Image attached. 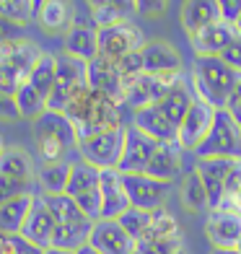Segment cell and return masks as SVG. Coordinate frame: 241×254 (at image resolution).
Here are the masks:
<instances>
[{
	"mask_svg": "<svg viewBox=\"0 0 241 254\" xmlns=\"http://www.w3.org/2000/svg\"><path fill=\"white\" fill-rule=\"evenodd\" d=\"M181 241H184L181 234L169 236V239H158V241H140V244H137V252L140 254H177V252L184 249Z\"/></svg>",
	"mask_w": 241,
	"mask_h": 254,
	"instance_id": "cell-41",
	"label": "cell"
},
{
	"mask_svg": "<svg viewBox=\"0 0 241 254\" xmlns=\"http://www.w3.org/2000/svg\"><path fill=\"white\" fill-rule=\"evenodd\" d=\"M55 228H57V223H55L52 213L47 210V205H44L42 194H34L29 215H26L24 226H21V236H24L26 241H31L34 247H39V249H50Z\"/></svg>",
	"mask_w": 241,
	"mask_h": 254,
	"instance_id": "cell-18",
	"label": "cell"
},
{
	"mask_svg": "<svg viewBox=\"0 0 241 254\" xmlns=\"http://www.w3.org/2000/svg\"><path fill=\"white\" fill-rule=\"evenodd\" d=\"M75 254H101V252H96L94 247H91V244H86V247H80Z\"/></svg>",
	"mask_w": 241,
	"mask_h": 254,
	"instance_id": "cell-50",
	"label": "cell"
},
{
	"mask_svg": "<svg viewBox=\"0 0 241 254\" xmlns=\"http://www.w3.org/2000/svg\"><path fill=\"white\" fill-rule=\"evenodd\" d=\"M0 120H3V122H16V120H21L16 96H13V94H5V91H0Z\"/></svg>",
	"mask_w": 241,
	"mask_h": 254,
	"instance_id": "cell-44",
	"label": "cell"
},
{
	"mask_svg": "<svg viewBox=\"0 0 241 254\" xmlns=\"http://www.w3.org/2000/svg\"><path fill=\"white\" fill-rule=\"evenodd\" d=\"M221 60H223L226 65H231L236 73H241V37H236V42L221 55Z\"/></svg>",
	"mask_w": 241,
	"mask_h": 254,
	"instance_id": "cell-47",
	"label": "cell"
},
{
	"mask_svg": "<svg viewBox=\"0 0 241 254\" xmlns=\"http://www.w3.org/2000/svg\"><path fill=\"white\" fill-rule=\"evenodd\" d=\"M91 228H94V223H91V221L70 223V226H57V228H55V236H52V249L78 252L80 247H86V244H88Z\"/></svg>",
	"mask_w": 241,
	"mask_h": 254,
	"instance_id": "cell-31",
	"label": "cell"
},
{
	"mask_svg": "<svg viewBox=\"0 0 241 254\" xmlns=\"http://www.w3.org/2000/svg\"><path fill=\"white\" fill-rule=\"evenodd\" d=\"M99 194H101V218L104 221H117L120 215L130 210V200H127V192H124V184H122V174L117 169L101 171Z\"/></svg>",
	"mask_w": 241,
	"mask_h": 254,
	"instance_id": "cell-19",
	"label": "cell"
},
{
	"mask_svg": "<svg viewBox=\"0 0 241 254\" xmlns=\"http://www.w3.org/2000/svg\"><path fill=\"white\" fill-rule=\"evenodd\" d=\"M239 18H241V0H221V21L236 26Z\"/></svg>",
	"mask_w": 241,
	"mask_h": 254,
	"instance_id": "cell-45",
	"label": "cell"
},
{
	"mask_svg": "<svg viewBox=\"0 0 241 254\" xmlns=\"http://www.w3.org/2000/svg\"><path fill=\"white\" fill-rule=\"evenodd\" d=\"M143 47H145L143 31L132 26L130 21L99 31V57H107V60H122L124 55L137 52Z\"/></svg>",
	"mask_w": 241,
	"mask_h": 254,
	"instance_id": "cell-13",
	"label": "cell"
},
{
	"mask_svg": "<svg viewBox=\"0 0 241 254\" xmlns=\"http://www.w3.org/2000/svg\"><path fill=\"white\" fill-rule=\"evenodd\" d=\"M181 202H184L189 210H194V213L210 207L208 192H205V187H202V182H200V177H197V171H194V169L184 177V182H181Z\"/></svg>",
	"mask_w": 241,
	"mask_h": 254,
	"instance_id": "cell-36",
	"label": "cell"
},
{
	"mask_svg": "<svg viewBox=\"0 0 241 254\" xmlns=\"http://www.w3.org/2000/svg\"><path fill=\"white\" fill-rule=\"evenodd\" d=\"M44 254H75V252H62V249H44Z\"/></svg>",
	"mask_w": 241,
	"mask_h": 254,
	"instance_id": "cell-52",
	"label": "cell"
},
{
	"mask_svg": "<svg viewBox=\"0 0 241 254\" xmlns=\"http://www.w3.org/2000/svg\"><path fill=\"white\" fill-rule=\"evenodd\" d=\"M177 234H179V228H177L174 215H171L166 207H161V210L153 213V223L148 228L143 241H158V239H169V236H177Z\"/></svg>",
	"mask_w": 241,
	"mask_h": 254,
	"instance_id": "cell-39",
	"label": "cell"
},
{
	"mask_svg": "<svg viewBox=\"0 0 241 254\" xmlns=\"http://www.w3.org/2000/svg\"><path fill=\"white\" fill-rule=\"evenodd\" d=\"M158 145L161 143H156L153 137L140 132L135 125H124V148H122L117 171L120 174H145V169L151 164Z\"/></svg>",
	"mask_w": 241,
	"mask_h": 254,
	"instance_id": "cell-12",
	"label": "cell"
},
{
	"mask_svg": "<svg viewBox=\"0 0 241 254\" xmlns=\"http://www.w3.org/2000/svg\"><path fill=\"white\" fill-rule=\"evenodd\" d=\"M34 202V194L29 197H16L0 205V234H21V226H24L29 207Z\"/></svg>",
	"mask_w": 241,
	"mask_h": 254,
	"instance_id": "cell-33",
	"label": "cell"
},
{
	"mask_svg": "<svg viewBox=\"0 0 241 254\" xmlns=\"http://www.w3.org/2000/svg\"><path fill=\"white\" fill-rule=\"evenodd\" d=\"M34 166L24 148H8L0 156V205L34 194Z\"/></svg>",
	"mask_w": 241,
	"mask_h": 254,
	"instance_id": "cell-5",
	"label": "cell"
},
{
	"mask_svg": "<svg viewBox=\"0 0 241 254\" xmlns=\"http://www.w3.org/2000/svg\"><path fill=\"white\" fill-rule=\"evenodd\" d=\"M236 37H239L236 26L226 24V21H218V24L208 26L205 31L189 37V44L197 52V57H221L236 42Z\"/></svg>",
	"mask_w": 241,
	"mask_h": 254,
	"instance_id": "cell-20",
	"label": "cell"
},
{
	"mask_svg": "<svg viewBox=\"0 0 241 254\" xmlns=\"http://www.w3.org/2000/svg\"><path fill=\"white\" fill-rule=\"evenodd\" d=\"M213 120H215V109L208 107L205 101L194 99L184 122L179 125V143L177 145L181 148V151H197L200 143L205 140V135L210 132Z\"/></svg>",
	"mask_w": 241,
	"mask_h": 254,
	"instance_id": "cell-15",
	"label": "cell"
},
{
	"mask_svg": "<svg viewBox=\"0 0 241 254\" xmlns=\"http://www.w3.org/2000/svg\"><path fill=\"white\" fill-rule=\"evenodd\" d=\"M88 244L101 254H135L137 249L132 236L122 228L120 221H104V218L94 223Z\"/></svg>",
	"mask_w": 241,
	"mask_h": 254,
	"instance_id": "cell-17",
	"label": "cell"
},
{
	"mask_svg": "<svg viewBox=\"0 0 241 254\" xmlns=\"http://www.w3.org/2000/svg\"><path fill=\"white\" fill-rule=\"evenodd\" d=\"M88 16H91V24H94L99 31L101 29H109V26H117V24H127L132 16H137V3H88Z\"/></svg>",
	"mask_w": 241,
	"mask_h": 254,
	"instance_id": "cell-26",
	"label": "cell"
},
{
	"mask_svg": "<svg viewBox=\"0 0 241 254\" xmlns=\"http://www.w3.org/2000/svg\"><path fill=\"white\" fill-rule=\"evenodd\" d=\"M166 8H169V3H161V0H137V13L148 16V18L161 16Z\"/></svg>",
	"mask_w": 241,
	"mask_h": 254,
	"instance_id": "cell-46",
	"label": "cell"
},
{
	"mask_svg": "<svg viewBox=\"0 0 241 254\" xmlns=\"http://www.w3.org/2000/svg\"><path fill=\"white\" fill-rule=\"evenodd\" d=\"M179 16L187 37H194V34H200L221 21V3H215V0H189V3L181 5Z\"/></svg>",
	"mask_w": 241,
	"mask_h": 254,
	"instance_id": "cell-23",
	"label": "cell"
},
{
	"mask_svg": "<svg viewBox=\"0 0 241 254\" xmlns=\"http://www.w3.org/2000/svg\"><path fill=\"white\" fill-rule=\"evenodd\" d=\"M88 86L104 94L107 99L117 101L124 107V78L117 67V60H107V57H96L88 63Z\"/></svg>",
	"mask_w": 241,
	"mask_h": 254,
	"instance_id": "cell-16",
	"label": "cell"
},
{
	"mask_svg": "<svg viewBox=\"0 0 241 254\" xmlns=\"http://www.w3.org/2000/svg\"><path fill=\"white\" fill-rule=\"evenodd\" d=\"M130 125H135L148 137H153L156 143H179V127L171 125L156 107H145V109L132 112Z\"/></svg>",
	"mask_w": 241,
	"mask_h": 254,
	"instance_id": "cell-21",
	"label": "cell"
},
{
	"mask_svg": "<svg viewBox=\"0 0 241 254\" xmlns=\"http://www.w3.org/2000/svg\"><path fill=\"white\" fill-rule=\"evenodd\" d=\"M21 39H26L24 37V26L13 24L10 18H5L3 13H0V50L8 47V44H16Z\"/></svg>",
	"mask_w": 241,
	"mask_h": 254,
	"instance_id": "cell-43",
	"label": "cell"
},
{
	"mask_svg": "<svg viewBox=\"0 0 241 254\" xmlns=\"http://www.w3.org/2000/svg\"><path fill=\"white\" fill-rule=\"evenodd\" d=\"M55 80H57V57L50 52H42V57L34 65V70L29 75V86L37 91L39 96L50 99L52 88H55Z\"/></svg>",
	"mask_w": 241,
	"mask_h": 254,
	"instance_id": "cell-32",
	"label": "cell"
},
{
	"mask_svg": "<svg viewBox=\"0 0 241 254\" xmlns=\"http://www.w3.org/2000/svg\"><path fill=\"white\" fill-rule=\"evenodd\" d=\"M34 151L42 164H65L78 153V132L62 112H44L34 122Z\"/></svg>",
	"mask_w": 241,
	"mask_h": 254,
	"instance_id": "cell-3",
	"label": "cell"
},
{
	"mask_svg": "<svg viewBox=\"0 0 241 254\" xmlns=\"http://www.w3.org/2000/svg\"><path fill=\"white\" fill-rule=\"evenodd\" d=\"M65 55H73L83 63L99 57V29L94 24H73L65 31Z\"/></svg>",
	"mask_w": 241,
	"mask_h": 254,
	"instance_id": "cell-24",
	"label": "cell"
},
{
	"mask_svg": "<svg viewBox=\"0 0 241 254\" xmlns=\"http://www.w3.org/2000/svg\"><path fill=\"white\" fill-rule=\"evenodd\" d=\"M37 21L47 31H62V29L67 31L73 26L70 5L62 3V0H44L37 5Z\"/></svg>",
	"mask_w": 241,
	"mask_h": 254,
	"instance_id": "cell-30",
	"label": "cell"
},
{
	"mask_svg": "<svg viewBox=\"0 0 241 254\" xmlns=\"http://www.w3.org/2000/svg\"><path fill=\"white\" fill-rule=\"evenodd\" d=\"M67 174H70V161H65V164H42L37 171V184L42 194H62L67 187Z\"/></svg>",
	"mask_w": 241,
	"mask_h": 254,
	"instance_id": "cell-34",
	"label": "cell"
},
{
	"mask_svg": "<svg viewBox=\"0 0 241 254\" xmlns=\"http://www.w3.org/2000/svg\"><path fill=\"white\" fill-rule=\"evenodd\" d=\"M236 164L239 161H228V158H197L194 161V171H197L202 187L208 192L210 210H215V207H221L226 202V182Z\"/></svg>",
	"mask_w": 241,
	"mask_h": 254,
	"instance_id": "cell-14",
	"label": "cell"
},
{
	"mask_svg": "<svg viewBox=\"0 0 241 254\" xmlns=\"http://www.w3.org/2000/svg\"><path fill=\"white\" fill-rule=\"evenodd\" d=\"M192 101H194L192 88H189L187 83H179V86L171 88L161 101H156L153 107H156L161 114H164V117H166L171 125H174V127H179L181 122H184L187 112H189V107H192Z\"/></svg>",
	"mask_w": 241,
	"mask_h": 254,
	"instance_id": "cell-27",
	"label": "cell"
},
{
	"mask_svg": "<svg viewBox=\"0 0 241 254\" xmlns=\"http://www.w3.org/2000/svg\"><path fill=\"white\" fill-rule=\"evenodd\" d=\"M122 184L124 192H127L130 207H137V210H161L169 197V187L171 184L158 182L148 174H122Z\"/></svg>",
	"mask_w": 241,
	"mask_h": 254,
	"instance_id": "cell-11",
	"label": "cell"
},
{
	"mask_svg": "<svg viewBox=\"0 0 241 254\" xmlns=\"http://www.w3.org/2000/svg\"><path fill=\"white\" fill-rule=\"evenodd\" d=\"M210 254H241L239 249H213Z\"/></svg>",
	"mask_w": 241,
	"mask_h": 254,
	"instance_id": "cell-51",
	"label": "cell"
},
{
	"mask_svg": "<svg viewBox=\"0 0 241 254\" xmlns=\"http://www.w3.org/2000/svg\"><path fill=\"white\" fill-rule=\"evenodd\" d=\"M65 117L73 122L78 140L86 135H96L101 130H114V127H124L122 122V107L117 101L107 99L91 86L80 88L73 96V101L65 107Z\"/></svg>",
	"mask_w": 241,
	"mask_h": 254,
	"instance_id": "cell-1",
	"label": "cell"
},
{
	"mask_svg": "<svg viewBox=\"0 0 241 254\" xmlns=\"http://www.w3.org/2000/svg\"><path fill=\"white\" fill-rule=\"evenodd\" d=\"M226 205H231V207H236V210L241 213V187L236 190V194H234V197H231V200H228Z\"/></svg>",
	"mask_w": 241,
	"mask_h": 254,
	"instance_id": "cell-49",
	"label": "cell"
},
{
	"mask_svg": "<svg viewBox=\"0 0 241 254\" xmlns=\"http://www.w3.org/2000/svg\"><path fill=\"white\" fill-rule=\"evenodd\" d=\"M16 104H18V114L21 120H34L37 122L44 112H47V99L39 96L29 83H24L16 91Z\"/></svg>",
	"mask_w": 241,
	"mask_h": 254,
	"instance_id": "cell-35",
	"label": "cell"
},
{
	"mask_svg": "<svg viewBox=\"0 0 241 254\" xmlns=\"http://www.w3.org/2000/svg\"><path fill=\"white\" fill-rule=\"evenodd\" d=\"M37 5L39 3H31V0H0V13L18 26H26L29 21L37 18Z\"/></svg>",
	"mask_w": 241,
	"mask_h": 254,
	"instance_id": "cell-38",
	"label": "cell"
},
{
	"mask_svg": "<svg viewBox=\"0 0 241 254\" xmlns=\"http://www.w3.org/2000/svg\"><path fill=\"white\" fill-rule=\"evenodd\" d=\"M205 234H208L213 249H239L241 252V213L231 205L215 207V210L208 213Z\"/></svg>",
	"mask_w": 241,
	"mask_h": 254,
	"instance_id": "cell-10",
	"label": "cell"
},
{
	"mask_svg": "<svg viewBox=\"0 0 241 254\" xmlns=\"http://www.w3.org/2000/svg\"><path fill=\"white\" fill-rule=\"evenodd\" d=\"M117 67H120V73H122L124 80H127V78H135V75H143V73H145V65H143V55H140V50H137V52H130V55H124L122 60H117Z\"/></svg>",
	"mask_w": 241,
	"mask_h": 254,
	"instance_id": "cell-42",
	"label": "cell"
},
{
	"mask_svg": "<svg viewBox=\"0 0 241 254\" xmlns=\"http://www.w3.org/2000/svg\"><path fill=\"white\" fill-rule=\"evenodd\" d=\"M145 73L161 75V73H181V57L169 42H145L140 50Z\"/></svg>",
	"mask_w": 241,
	"mask_h": 254,
	"instance_id": "cell-25",
	"label": "cell"
},
{
	"mask_svg": "<svg viewBox=\"0 0 241 254\" xmlns=\"http://www.w3.org/2000/svg\"><path fill=\"white\" fill-rule=\"evenodd\" d=\"M228 112H231V117L241 125V83L236 86V91H234V96H231V101H228Z\"/></svg>",
	"mask_w": 241,
	"mask_h": 254,
	"instance_id": "cell-48",
	"label": "cell"
},
{
	"mask_svg": "<svg viewBox=\"0 0 241 254\" xmlns=\"http://www.w3.org/2000/svg\"><path fill=\"white\" fill-rule=\"evenodd\" d=\"M153 213H156V210H153ZM153 213L137 210V207H130V210L124 213V215L117 218V221H120L122 228L132 236L135 244H140V241L145 239V234H148V228H151V223H153Z\"/></svg>",
	"mask_w": 241,
	"mask_h": 254,
	"instance_id": "cell-37",
	"label": "cell"
},
{
	"mask_svg": "<svg viewBox=\"0 0 241 254\" xmlns=\"http://www.w3.org/2000/svg\"><path fill=\"white\" fill-rule=\"evenodd\" d=\"M135 254H140V252H137V249H135Z\"/></svg>",
	"mask_w": 241,
	"mask_h": 254,
	"instance_id": "cell-56",
	"label": "cell"
},
{
	"mask_svg": "<svg viewBox=\"0 0 241 254\" xmlns=\"http://www.w3.org/2000/svg\"><path fill=\"white\" fill-rule=\"evenodd\" d=\"M39 57H42L39 47L29 39H21L0 50V91L16 96V91L24 83H29V75Z\"/></svg>",
	"mask_w": 241,
	"mask_h": 254,
	"instance_id": "cell-4",
	"label": "cell"
},
{
	"mask_svg": "<svg viewBox=\"0 0 241 254\" xmlns=\"http://www.w3.org/2000/svg\"><path fill=\"white\" fill-rule=\"evenodd\" d=\"M5 151H8V148H5V137H3V135H0V156H3Z\"/></svg>",
	"mask_w": 241,
	"mask_h": 254,
	"instance_id": "cell-53",
	"label": "cell"
},
{
	"mask_svg": "<svg viewBox=\"0 0 241 254\" xmlns=\"http://www.w3.org/2000/svg\"><path fill=\"white\" fill-rule=\"evenodd\" d=\"M181 83V73H161V75H135L124 80V107H130L132 112L153 107L156 101H161L174 86Z\"/></svg>",
	"mask_w": 241,
	"mask_h": 254,
	"instance_id": "cell-9",
	"label": "cell"
},
{
	"mask_svg": "<svg viewBox=\"0 0 241 254\" xmlns=\"http://www.w3.org/2000/svg\"><path fill=\"white\" fill-rule=\"evenodd\" d=\"M189 83L194 99L205 101L218 112L228 109V101H231L236 86L241 83V73H236L231 65H226L221 57H194Z\"/></svg>",
	"mask_w": 241,
	"mask_h": 254,
	"instance_id": "cell-2",
	"label": "cell"
},
{
	"mask_svg": "<svg viewBox=\"0 0 241 254\" xmlns=\"http://www.w3.org/2000/svg\"><path fill=\"white\" fill-rule=\"evenodd\" d=\"M99 182H101V171L96 166L86 164V161H70V174H67V187L65 194L70 197H83V194L99 192Z\"/></svg>",
	"mask_w": 241,
	"mask_h": 254,
	"instance_id": "cell-28",
	"label": "cell"
},
{
	"mask_svg": "<svg viewBox=\"0 0 241 254\" xmlns=\"http://www.w3.org/2000/svg\"><path fill=\"white\" fill-rule=\"evenodd\" d=\"M88 86V63L78 60L73 55H57V80L47 99L50 112H65V107L73 101L80 88Z\"/></svg>",
	"mask_w": 241,
	"mask_h": 254,
	"instance_id": "cell-8",
	"label": "cell"
},
{
	"mask_svg": "<svg viewBox=\"0 0 241 254\" xmlns=\"http://www.w3.org/2000/svg\"><path fill=\"white\" fill-rule=\"evenodd\" d=\"M124 148V127L114 130H101L96 135H86L78 140V158L96 166L99 171L117 169Z\"/></svg>",
	"mask_w": 241,
	"mask_h": 254,
	"instance_id": "cell-7",
	"label": "cell"
},
{
	"mask_svg": "<svg viewBox=\"0 0 241 254\" xmlns=\"http://www.w3.org/2000/svg\"><path fill=\"white\" fill-rule=\"evenodd\" d=\"M236 31H239V37H241V18L236 21Z\"/></svg>",
	"mask_w": 241,
	"mask_h": 254,
	"instance_id": "cell-54",
	"label": "cell"
},
{
	"mask_svg": "<svg viewBox=\"0 0 241 254\" xmlns=\"http://www.w3.org/2000/svg\"><path fill=\"white\" fill-rule=\"evenodd\" d=\"M181 169H184V158H181V148L177 143H161L156 148V153L148 164L145 174L153 177L158 182H166L171 184L174 179L181 177Z\"/></svg>",
	"mask_w": 241,
	"mask_h": 254,
	"instance_id": "cell-22",
	"label": "cell"
},
{
	"mask_svg": "<svg viewBox=\"0 0 241 254\" xmlns=\"http://www.w3.org/2000/svg\"><path fill=\"white\" fill-rule=\"evenodd\" d=\"M0 254H44V249L34 247L21 234H0Z\"/></svg>",
	"mask_w": 241,
	"mask_h": 254,
	"instance_id": "cell-40",
	"label": "cell"
},
{
	"mask_svg": "<svg viewBox=\"0 0 241 254\" xmlns=\"http://www.w3.org/2000/svg\"><path fill=\"white\" fill-rule=\"evenodd\" d=\"M177 254H187V249H181V252H177Z\"/></svg>",
	"mask_w": 241,
	"mask_h": 254,
	"instance_id": "cell-55",
	"label": "cell"
},
{
	"mask_svg": "<svg viewBox=\"0 0 241 254\" xmlns=\"http://www.w3.org/2000/svg\"><path fill=\"white\" fill-rule=\"evenodd\" d=\"M44 205H47V210L52 213L55 223L57 226H70V223H83L88 218L83 215V210L78 207V202L70 197V194H42Z\"/></svg>",
	"mask_w": 241,
	"mask_h": 254,
	"instance_id": "cell-29",
	"label": "cell"
},
{
	"mask_svg": "<svg viewBox=\"0 0 241 254\" xmlns=\"http://www.w3.org/2000/svg\"><path fill=\"white\" fill-rule=\"evenodd\" d=\"M197 158H228L241 161V125L231 117L228 109H218L210 132L200 143Z\"/></svg>",
	"mask_w": 241,
	"mask_h": 254,
	"instance_id": "cell-6",
	"label": "cell"
}]
</instances>
